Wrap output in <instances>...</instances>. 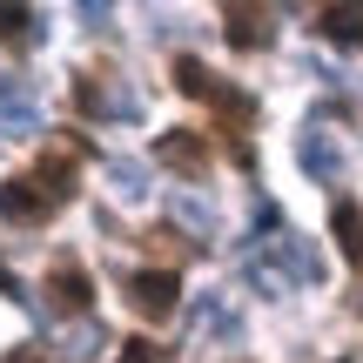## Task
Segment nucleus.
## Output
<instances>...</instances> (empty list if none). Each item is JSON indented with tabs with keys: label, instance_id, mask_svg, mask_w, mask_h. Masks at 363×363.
Here are the masks:
<instances>
[{
	"label": "nucleus",
	"instance_id": "nucleus-22",
	"mask_svg": "<svg viewBox=\"0 0 363 363\" xmlns=\"http://www.w3.org/2000/svg\"><path fill=\"white\" fill-rule=\"evenodd\" d=\"M0 296H7V303H21V310H34V289H27L21 276L7 269V262H0Z\"/></svg>",
	"mask_w": 363,
	"mask_h": 363
},
{
	"label": "nucleus",
	"instance_id": "nucleus-20",
	"mask_svg": "<svg viewBox=\"0 0 363 363\" xmlns=\"http://www.w3.org/2000/svg\"><path fill=\"white\" fill-rule=\"evenodd\" d=\"M101 343H108V330H101V323H81L74 337H67V357H94Z\"/></svg>",
	"mask_w": 363,
	"mask_h": 363
},
{
	"label": "nucleus",
	"instance_id": "nucleus-5",
	"mask_svg": "<svg viewBox=\"0 0 363 363\" xmlns=\"http://www.w3.org/2000/svg\"><path fill=\"white\" fill-rule=\"evenodd\" d=\"M0 128L7 135H34L40 128V108H34V94H27V81L7 74V67H0Z\"/></svg>",
	"mask_w": 363,
	"mask_h": 363
},
{
	"label": "nucleus",
	"instance_id": "nucleus-21",
	"mask_svg": "<svg viewBox=\"0 0 363 363\" xmlns=\"http://www.w3.org/2000/svg\"><path fill=\"white\" fill-rule=\"evenodd\" d=\"M115 363H169V357H162V350H155L148 337H128V343H121V357H115Z\"/></svg>",
	"mask_w": 363,
	"mask_h": 363
},
{
	"label": "nucleus",
	"instance_id": "nucleus-4",
	"mask_svg": "<svg viewBox=\"0 0 363 363\" xmlns=\"http://www.w3.org/2000/svg\"><path fill=\"white\" fill-rule=\"evenodd\" d=\"M155 162L162 169H182V175H202L208 169V142L195 128H169V135H155Z\"/></svg>",
	"mask_w": 363,
	"mask_h": 363
},
{
	"label": "nucleus",
	"instance_id": "nucleus-16",
	"mask_svg": "<svg viewBox=\"0 0 363 363\" xmlns=\"http://www.w3.org/2000/svg\"><path fill=\"white\" fill-rule=\"evenodd\" d=\"M316 27H323L330 40H350V48H363V7H323V13H316Z\"/></svg>",
	"mask_w": 363,
	"mask_h": 363
},
{
	"label": "nucleus",
	"instance_id": "nucleus-24",
	"mask_svg": "<svg viewBox=\"0 0 363 363\" xmlns=\"http://www.w3.org/2000/svg\"><path fill=\"white\" fill-rule=\"evenodd\" d=\"M13 363H61V357H40V350H13Z\"/></svg>",
	"mask_w": 363,
	"mask_h": 363
},
{
	"label": "nucleus",
	"instance_id": "nucleus-3",
	"mask_svg": "<svg viewBox=\"0 0 363 363\" xmlns=\"http://www.w3.org/2000/svg\"><path fill=\"white\" fill-rule=\"evenodd\" d=\"M81 108H88V115H101V121H135L142 115V101H135L128 88H115V81L108 74H81Z\"/></svg>",
	"mask_w": 363,
	"mask_h": 363
},
{
	"label": "nucleus",
	"instance_id": "nucleus-9",
	"mask_svg": "<svg viewBox=\"0 0 363 363\" xmlns=\"http://www.w3.org/2000/svg\"><path fill=\"white\" fill-rule=\"evenodd\" d=\"M48 208H54V202L40 195L34 175H27V182H0V216H7V222H40Z\"/></svg>",
	"mask_w": 363,
	"mask_h": 363
},
{
	"label": "nucleus",
	"instance_id": "nucleus-2",
	"mask_svg": "<svg viewBox=\"0 0 363 363\" xmlns=\"http://www.w3.org/2000/svg\"><path fill=\"white\" fill-rule=\"evenodd\" d=\"M276 269L289 276L296 289H323V256H316V242L310 235H276Z\"/></svg>",
	"mask_w": 363,
	"mask_h": 363
},
{
	"label": "nucleus",
	"instance_id": "nucleus-7",
	"mask_svg": "<svg viewBox=\"0 0 363 363\" xmlns=\"http://www.w3.org/2000/svg\"><path fill=\"white\" fill-rule=\"evenodd\" d=\"M296 162H303V175H316V182H343V148L330 142L323 128H310L296 142Z\"/></svg>",
	"mask_w": 363,
	"mask_h": 363
},
{
	"label": "nucleus",
	"instance_id": "nucleus-15",
	"mask_svg": "<svg viewBox=\"0 0 363 363\" xmlns=\"http://www.w3.org/2000/svg\"><path fill=\"white\" fill-rule=\"evenodd\" d=\"M175 88H182V94H195V101H222V81L208 74L202 61H189V54L175 61Z\"/></svg>",
	"mask_w": 363,
	"mask_h": 363
},
{
	"label": "nucleus",
	"instance_id": "nucleus-25",
	"mask_svg": "<svg viewBox=\"0 0 363 363\" xmlns=\"http://www.w3.org/2000/svg\"><path fill=\"white\" fill-rule=\"evenodd\" d=\"M357 310H363V296H357Z\"/></svg>",
	"mask_w": 363,
	"mask_h": 363
},
{
	"label": "nucleus",
	"instance_id": "nucleus-11",
	"mask_svg": "<svg viewBox=\"0 0 363 363\" xmlns=\"http://www.w3.org/2000/svg\"><path fill=\"white\" fill-rule=\"evenodd\" d=\"M169 216L182 222V229L189 235H216V202H208V195H195V189H169Z\"/></svg>",
	"mask_w": 363,
	"mask_h": 363
},
{
	"label": "nucleus",
	"instance_id": "nucleus-6",
	"mask_svg": "<svg viewBox=\"0 0 363 363\" xmlns=\"http://www.w3.org/2000/svg\"><path fill=\"white\" fill-rule=\"evenodd\" d=\"M195 337H216V343H242V316H235V303L222 296V289H208L202 303H195Z\"/></svg>",
	"mask_w": 363,
	"mask_h": 363
},
{
	"label": "nucleus",
	"instance_id": "nucleus-12",
	"mask_svg": "<svg viewBox=\"0 0 363 363\" xmlns=\"http://www.w3.org/2000/svg\"><path fill=\"white\" fill-rule=\"evenodd\" d=\"M34 182H40V195H48V202L61 208L67 195H74V148H54V155L34 169Z\"/></svg>",
	"mask_w": 363,
	"mask_h": 363
},
{
	"label": "nucleus",
	"instance_id": "nucleus-18",
	"mask_svg": "<svg viewBox=\"0 0 363 363\" xmlns=\"http://www.w3.org/2000/svg\"><path fill=\"white\" fill-rule=\"evenodd\" d=\"M249 283H256L262 296H289V276L276 269V256H262V262H249Z\"/></svg>",
	"mask_w": 363,
	"mask_h": 363
},
{
	"label": "nucleus",
	"instance_id": "nucleus-19",
	"mask_svg": "<svg viewBox=\"0 0 363 363\" xmlns=\"http://www.w3.org/2000/svg\"><path fill=\"white\" fill-rule=\"evenodd\" d=\"M222 121H229V128H249V121H256V101H249V94H235V88H222Z\"/></svg>",
	"mask_w": 363,
	"mask_h": 363
},
{
	"label": "nucleus",
	"instance_id": "nucleus-10",
	"mask_svg": "<svg viewBox=\"0 0 363 363\" xmlns=\"http://www.w3.org/2000/svg\"><path fill=\"white\" fill-rule=\"evenodd\" d=\"M101 169H108V189H115L121 202H142V195L155 189V169H148V162H135V155H108Z\"/></svg>",
	"mask_w": 363,
	"mask_h": 363
},
{
	"label": "nucleus",
	"instance_id": "nucleus-23",
	"mask_svg": "<svg viewBox=\"0 0 363 363\" xmlns=\"http://www.w3.org/2000/svg\"><path fill=\"white\" fill-rule=\"evenodd\" d=\"M262 229H283V208H276L269 195H262V202H256V235H262Z\"/></svg>",
	"mask_w": 363,
	"mask_h": 363
},
{
	"label": "nucleus",
	"instance_id": "nucleus-13",
	"mask_svg": "<svg viewBox=\"0 0 363 363\" xmlns=\"http://www.w3.org/2000/svg\"><path fill=\"white\" fill-rule=\"evenodd\" d=\"M0 40H48V21H40L34 7H13V0H0Z\"/></svg>",
	"mask_w": 363,
	"mask_h": 363
},
{
	"label": "nucleus",
	"instance_id": "nucleus-8",
	"mask_svg": "<svg viewBox=\"0 0 363 363\" xmlns=\"http://www.w3.org/2000/svg\"><path fill=\"white\" fill-rule=\"evenodd\" d=\"M222 21H229L222 34H229V48H235V54H256V48H269V34H276L262 7H229Z\"/></svg>",
	"mask_w": 363,
	"mask_h": 363
},
{
	"label": "nucleus",
	"instance_id": "nucleus-17",
	"mask_svg": "<svg viewBox=\"0 0 363 363\" xmlns=\"http://www.w3.org/2000/svg\"><path fill=\"white\" fill-rule=\"evenodd\" d=\"M48 289H54V303H61V310H88V303H94V289H88V276H81V269H54Z\"/></svg>",
	"mask_w": 363,
	"mask_h": 363
},
{
	"label": "nucleus",
	"instance_id": "nucleus-1",
	"mask_svg": "<svg viewBox=\"0 0 363 363\" xmlns=\"http://www.w3.org/2000/svg\"><path fill=\"white\" fill-rule=\"evenodd\" d=\"M128 303H135L142 316H155V323H162V316H175V303H182L175 269H135V276H128Z\"/></svg>",
	"mask_w": 363,
	"mask_h": 363
},
{
	"label": "nucleus",
	"instance_id": "nucleus-14",
	"mask_svg": "<svg viewBox=\"0 0 363 363\" xmlns=\"http://www.w3.org/2000/svg\"><path fill=\"white\" fill-rule=\"evenodd\" d=\"M330 229H337V249H343V256H350V262H363V208H357V202H337Z\"/></svg>",
	"mask_w": 363,
	"mask_h": 363
}]
</instances>
